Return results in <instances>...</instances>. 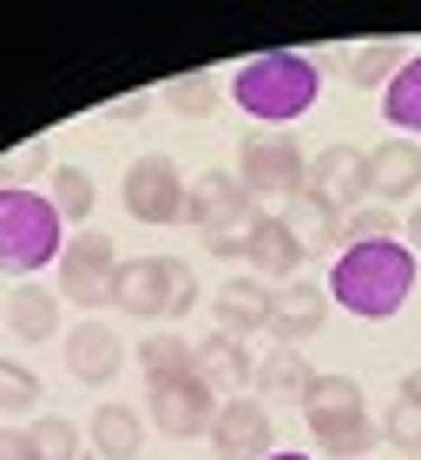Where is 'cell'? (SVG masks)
I'll return each mask as SVG.
<instances>
[{
	"mask_svg": "<svg viewBox=\"0 0 421 460\" xmlns=\"http://www.w3.org/2000/svg\"><path fill=\"white\" fill-rule=\"evenodd\" d=\"M402 402H421V368H408V375H402Z\"/></svg>",
	"mask_w": 421,
	"mask_h": 460,
	"instance_id": "37",
	"label": "cell"
},
{
	"mask_svg": "<svg viewBox=\"0 0 421 460\" xmlns=\"http://www.w3.org/2000/svg\"><path fill=\"white\" fill-rule=\"evenodd\" d=\"M408 250H421V204H415V217H408Z\"/></svg>",
	"mask_w": 421,
	"mask_h": 460,
	"instance_id": "38",
	"label": "cell"
},
{
	"mask_svg": "<svg viewBox=\"0 0 421 460\" xmlns=\"http://www.w3.org/2000/svg\"><path fill=\"white\" fill-rule=\"evenodd\" d=\"M415 289V250L395 243H349L329 270V303H343L363 323H389Z\"/></svg>",
	"mask_w": 421,
	"mask_h": 460,
	"instance_id": "1",
	"label": "cell"
},
{
	"mask_svg": "<svg viewBox=\"0 0 421 460\" xmlns=\"http://www.w3.org/2000/svg\"><path fill=\"white\" fill-rule=\"evenodd\" d=\"M402 47H395V40H375V47H355L349 53V86L355 93H369V86H389L395 73H402Z\"/></svg>",
	"mask_w": 421,
	"mask_h": 460,
	"instance_id": "26",
	"label": "cell"
},
{
	"mask_svg": "<svg viewBox=\"0 0 421 460\" xmlns=\"http://www.w3.org/2000/svg\"><path fill=\"white\" fill-rule=\"evenodd\" d=\"M237 184L250 198H290L309 184V164H303V145L290 132H250L237 145Z\"/></svg>",
	"mask_w": 421,
	"mask_h": 460,
	"instance_id": "5",
	"label": "cell"
},
{
	"mask_svg": "<svg viewBox=\"0 0 421 460\" xmlns=\"http://www.w3.org/2000/svg\"><path fill=\"white\" fill-rule=\"evenodd\" d=\"M165 106L184 112V119H210L224 106V86L210 73H178V79H165Z\"/></svg>",
	"mask_w": 421,
	"mask_h": 460,
	"instance_id": "25",
	"label": "cell"
},
{
	"mask_svg": "<svg viewBox=\"0 0 421 460\" xmlns=\"http://www.w3.org/2000/svg\"><path fill=\"white\" fill-rule=\"evenodd\" d=\"M218 329H224V336L270 329V289H264L257 277H230V283H218Z\"/></svg>",
	"mask_w": 421,
	"mask_h": 460,
	"instance_id": "19",
	"label": "cell"
},
{
	"mask_svg": "<svg viewBox=\"0 0 421 460\" xmlns=\"http://www.w3.org/2000/svg\"><path fill=\"white\" fill-rule=\"evenodd\" d=\"M303 257H309V250L290 237V224H283V217H257V224H250V263H257V277L290 283V277L303 270Z\"/></svg>",
	"mask_w": 421,
	"mask_h": 460,
	"instance_id": "18",
	"label": "cell"
},
{
	"mask_svg": "<svg viewBox=\"0 0 421 460\" xmlns=\"http://www.w3.org/2000/svg\"><path fill=\"white\" fill-rule=\"evenodd\" d=\"M204 250L210 257H250V230H210Z\"/></svg>",
	"mask_w": 421,
	"mask_h": 460,
	"instance_id": "34",
	"label": "cell"
},
{
	"mask_svg": "<svg viewBox=\"0 0 421 460\" xmlns=\"http://www.w3.org/2000/svg\"><path fill=\"white\" fill-rule=\"evenodd\" d=\"M27 447L33 460H79L86 447H79V428L67 421V414H40V421L27 428Z\"/></svg>",
	"mask_w": 421,
	"mask_h": 460,
	"instance_id": "28",
	"label": "cell"
},
{
	"mask_svg": "<svg viewBox=\"0 0 421 460\" xmlns=\"http://www.w3.org/2000/svg\"><path fill=\"white\" fill-rule=\"evenodd\" d=\"M145 106H152V99H145V93H125V99H112V106H105V112H112V119H145Z\"/></svg>",
	"mask_w": 421,
	"mask_h": 460,
	"instance_id": "36",
	"label": "cell"
},
{
	"mask_svg": "<svg viewBox=\"0 0 421 460\" xmlns=\"http://www.w3.org/2000/svg\"><path fill=\"white\" fill-rule=\"evenodd\" d=\"M382 434H389V447L421 460V402H402V394H395V408L382 414Z\"/></svg>",
	"mask_w": 421,
	"mask_h": 460,
	"instance_id": "31",
	"label": "cell"
},
{
	"mask_svg": "<svg viewBox=\"0 0 421 460\" xmlns=\"http://www.w3.org/2000/svg\"><path fill=\"white\" fill-rule=\"evenodd\" d=\"M33 402H40V375L0 355V414H33Z\"/></svg>",
	"mask_w": 421,
	"mask_h": 460,
	"instance_id": "30",
	"label": "cell"
},
{
	"mask_svg": "<svg viewBox=\"0 0 421 460\" xmlns=\"http://www.w3.org/2000/svg\"><path fill=\"white\" fill-rule=\"evenodd\" d=\"M198 382L230 402V394H244L250 382H257V362H250V349L237 336H224V329H218V336L198 342Z\"/></svg>",
	"mask_w": 421,
	"mask_h": 460,
	"instance_id": "16",
	"label": "cell"
},
{
	"mask_svg": "<svg viewBox=\"0 0 421 460\" xmlns=\"http://www.w3.org/2000/svg\"><path fill=\"white\" fill-rule=\"evenodd\" d=\"M184 172L165 152H145L125 164V211H132L139 224H178L184 217Z\"/></svg>",
	"mask_w": 421,
	"mask_h": 460,
	"instance_id": "7",
	"label": "cell"
},
{
	"mask_svg": "<svg viewBox=\"0 0 421 460\" xmlns=\"http://www.w3.org/2000/svg\"><path fill=\"white\" fill-rule=\"evenodd\" d=\"M323 323H329V283H303V277H290V283L270 289V336H277L283 349L309 342Z\"/></svg>",
	"mask_w": 421,
	"mask_h": 460,
	"instance_id": "11",
	"label": "cell"
},
{
	"mask_svg": "<svg viewBox=\"0 0 421 460\" xmlns=\"http://www.w3.org/2000/svg\"><path fill=\"white\" fill-rule=\"evenodd\" d=\"M165 270H172V316H165V323H178V316H192V309H198V270L184 257H165Z\"/></svg>",
	"mask_w": 421,
	"mask_h": 460,
	"instance_id": "32",
	"label": "cell"
},
{
	"mask_svg": "<svg viewBox=\"0 0 421 460\" xmlns=\"http://www.w3.org/2000/svg\"><path fill=\"white\" fill-rule=\"evenodd\" d=\"M139 368H145V382H178V375H198V342L178 336V329H158V336L139 342Z\"/></svg>",
	"mask_w": 421,
	"mask_h": 460,
	"instance_id": "23",
	"label": "cell"
},
{
	"mask_svg": "<svg viewBox=\"0 0 421 460\" xmlns=\"http://www.w3.org/2000/svg\"><path fill=\"white\" fill-rule=\"evenodd\" d=\"M303 421H309V441L323 454H336V460H363V447L375 441V421L363 408V382H355V375H316L309 402H303Z\"/></svg>",
	"mask_w": 421,
	"mask_h": 460,
	"instance_id": "4",
	"label": "cell"
},
{
	"mask_svg": "<svg viewBox=\"0 0 421 460\" xmlns=\"http://www.w3.org/2000/svg\"><path fill=\"white\" fill-rule=\"evenodd\" d=\"M184 224H198L204 237H210V230H250V224H257L250 191L237 184V172H204L192 191H184Z\"/></svg>",
	"mask_w": 421,
	"mask_h": 460,
	"instance_id": "10",
	"label": "cell"
},
{
	"mask_svg": "<svg viewBox=\"0 0 421 460\" xmlns=\"http://www.w3.org/2000/svg\"><path fill=\"white\" fill-rule=\"evenodd\" d=\"M112 309H125L139 323L172 316V270H165V257H125L119 283H112Z\"/></svg>",
	"mask_w": 421,
	"mask_h": 460,
	"instance_id": "13",
	"label": "cell"
},
{
	"mask_svg": "<svg viewBox=\"0 0 421 460\" xmlns=\"http://www.w3.org/2000/svg\"><path fill=\"white\" fill-rule=\"evenodd\" d=\"M67 250V217L53 211L47 191H27V184H7L0 191V270L7 277H33V270L59 263Z\"/></svg>",
	"mask_w": 421,
	"mask_h": 460,
	"instance_id": "3",
	"label": "cell"
},
{
	"mask_svg": "<svg viewBox=\"0 0 421 460\" xmlns=\"http://www.w3.org/2000/svg\"><path fill=\"white\" fill-rule=\"evenodd\" d=\"M382 119L395 132H421V53L402 59V73L382 86Z\"/></svg>",
	"mask_w": 421,
	"mask_h": 460,
	"instance_id": "24",
	"label": "cell"
},
{
	"mask_svg": "<svg viewBox=\"0 0 421 460\" xmlns=\"http://www.w3.org/2000/svg\"><path fill=\"white\" fill-rule=\"evenodd\" d=\"M47 198H53V211L67 217V224H86V217H93V178L79 172V164H53Z\"/></svg>",
	"mask_w": 421,
	"mask_h": 460,
	"instance_id": "27",
	"label": "cell"
},
{
	"mask_svg": "<svg viewBox=\"0 0 421 460\" xmlns=\"http://www.w3.org/2000/svg\"><path fill=\"white\" fill-rule=\"evenodd\" d=\"M316 93H323V73H316V59H303V53H257V59H244V66L230 73V99L264 125L303 119L316 106Z\"/></svg>",
	"mask_w": 421,
	"mask_h": 460,
	"instance_id": "2",
	"label": "cell"
},
{
	"mask_svg": "<svg viewBox=\"0 0 421 460\" xmlns=\"http://www.w3.org/2000/svg\"><path fill=\"white\" fill-rule=\"evenodd\" d=\"M309 191L329 204V211H355V204L369 198V152H355V145H323L309 164Z\"/></svg>",
	"mask_w": 421,
	"mask_h": 460,
	"instance_id": "12",
	"label": "cell"
},
{
	"mask_svg": "<svg viewBox=\"0 0 421 460\" xmlns=\"http://www.w3.org/2000/svg\"><path fill=\"white\" fill-rule=\"evenodd\" d=\"M119 250L105 230H79V237H67V250H59V296L79 303V309H99L112 303V283H119Z\"/></svg>",
	"mask_w": 421,
	"mask_h": 460,
	"instance_id": "6",
	"label": "cell"
},
{
	"mask_svg": "<svg viewBox=\"0 0 421 460\" xmlns=\"http://www.w3.org/2000/svg\"><path fill=\"white\" fill-rule=\"evenodd\" d=\"M283 224H290V237H297L303 250H336V257H343V211H329L309 184L283 198Z\"/></svg>",
	"mask_w": 421,
	"mask_h": 460,
	"instance_id": "17",
	"label": "cell"
},
{
	"mask_svg": "<svg viewBox=\"0 0 421 460\" xmlns=\"http://www.w3.org/2000/svg\"><path fill=\"white\" fill-rule=\"evenodd\" d=\"M277 454V428H270V408L250 402V394H230L210 421V460H270Z\"/></svg>",
	"mask_w": 421,
	"mask_h": 460,
	"instance_id": "9",
	"label": "cell"
},
{
	"mask_svg": "<svg viewBox=\"0 0 421 460\" xmlns=\"http://www.w3.org/2000/svg\"><path fill=\"white\" fill-rule=\"evenodd\" d=\"M309 382H316V368L303 362V349H283V342H277V349L257 362V388L270 394V402H297V408H303V402H309Z\"/></svg>",
	"mask_w": 421,
	"mask_h": 460,
	"instance_id": "22",
	"label": "cell"
},
{
	"mask_svg": "<svg viewBox=\"0 0 421 460\" xmlns=\"http://www.w3.org/2000/svg\"><path fill=\"white\" fill-rule=\"evenodd\" d=\"M0 460H33V447H27L20 428H0Z\"/></svg>",
	"mask_w": 421,
	"mask_h": 460,
	"instance_id": "35",
	"label": "cell"
},
{
	"mask_svg": "<svg viewBox=\"0 0 421 460\" xmlns=\"http://www.w3.org/2000/svg\"><path fill=\"white\" fill-rule=\"evenodd\" d=\"M33 172H47V145H40V138L0 158V191H7V184H20V178H33Z\"/></svg>",
	"mask_w": 421,
	"mask_h": 460,
	"instance_id": "33",
	"label": "cell"
},
{
	"mask_svg": "<svg viewBox=\"0 0 421 460\" xmlns=\"http://www.w3.org/2000/svg\"><path fill=\"white\" fill-rule=\"evenodd\" d=\"M395 237H402V217H395L389 204H355L343 217V250L349 243H395Z\"/></svg>",
	"mask_w": 421,
	"mask_h": 460,
	"instance_id": "29",
	"label": "cell"
},
{
	"mask_svg": "<svg viewBox=\"0 0 421 460\" xmlns=\"http://www.w3.org/2000/svg\"><path fill=\"white\" fill-rule=\"evenodd\" d=\"M119 362H125V342L105 329L99 316H86L67 336V368H73V382H86V388H105L119 375Z\"/></svg>",
	"mask_w": 421,
	"mask_h": 460,
	"instance_id": "15",
	"label": "cell"
},
{
	"mask_svg": "<svg viewBox=\"0 0 421 460\" xmlns=\"http://www.w3.org/2000/svg\"><path fill=\"white\" fill-rule=\"evenodd\" d=\"M145 394H152V421L158 434H172V441H198V434H210V421H218V394H210L198 375H178V382H145Z\"/></svg>",
	"mask_w": 421,
	"mask_h": 460,
	"instance_id": "8",
	"label": "cell"
},
{
	"mask_svg": "<svg viewBox=\"0 0 421 460\" xmlns=\"http://www.w3.org/2000/svg\"><path fill=\"white\" fill-rule=\"evenodd\" d=\"M270 460H309V454H290V447H277V454H270Z\"/></svg>",
	"mask_w": 421,
	"mask_h": 460,
	"instance_id": "39",
	"label": "cell"
},
{
	"mask_svg": "<svg viewBox=\"0 0 421 460\" xmlns=\"http://www.w3.org/2000/svg\"><path fill=\"white\" fill-rule=\"evenodd\" d=\"M421 191V145L415 138H382L369 152V198L375 204H402V198H415Z\"/></svg>",
	"mask_w": 421,
	"mask_h": 460,
	"instance_id": "14",
	"label": "cell"
},
{
	"mask_svg": "<svg viewBox=\"0 0 421 460\" xmlns=\"http://www.w3.org/2000/svg\"><path fill=\"white\" fill-rule=\"evenodd\" d=\"M86 441H93V454H105V460H139L145 421H139L132 408H119V402H99L93 421H86Z\"/></svg>",
	"mask_w": 421,
	"mask_h": 460,
	"instance_id": "20",
	"label": "cell"
},
{
	"mask_svg": "<svg viewBox=\"0 0 421 460\" xmlns=\"http://www.w3.org/2000/svg\"><path fill=\"white\" fill-rule=\"evenodd\" d=\"M7 329L20 342H53L59 336V296H53V289H40V283L7 289Z\"/></svg>",
	"mask_w": 421,
	"mask_h": 460,
	"instance_id": "21",
	"label": "cell"
}]
</instances>
